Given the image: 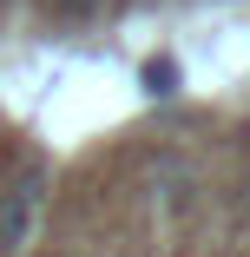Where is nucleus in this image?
Returning <instances> with one entry per match:
<instances>
[{
	"instance_id": "2",
	"label": "nucleus",
	"mask_w": 250,
	"mask_h": 257,
	"mask_svg": "<svg viewBox=\"0 0 250 257\" xmlns=\"http://www.w3.org/2000/svg\"><path fill=\"white\" fill-rule=\"evenodd\" d=\"M145 92L171 99V92H178V60H145Z\"/></svg>"
},
{
	"instance_id": "4",
	"label": "nucleus",
	"mask_w": 250,
	"mask_h": 257,
	"mask_svg": "<svg viewBox=\"0 0 250 257\" xmlns=\"http://www.w3.org/2000/svg\"><path fill=\"white\" fill-rule=\"evenodd\" d=\"M0 7H7V0H0Z\"/></svg>"
},
{
	"instance_id": "3",
	"label": "nucleus",
	"mask_w": 250,
	"mask_h": 257,
	"mask_svg": "<svg viewBox=\"0 0 250 257\" xmlns=\"http://www.w3.org/2000/svg\"><path fill=\"white\" fill-rule=\"evenodd\" d=\"M99 7H106V0H46V14H53V20H92Z\"/></svg>"
},
{
	"instance_id": "1",
	"label": "nucleus",
	"mask_w": 250,
	"mask_h": 257,
	"mask_svg": "<svg viewBox=\"0 0 250 257\" xmlns=\"http://www.w3.org/2000/svg\"><path fill=\"white\" fill-rule=\"evenodd\" d=\"M33 191H40L33 178L0 191V250H20V244H27V224H33Z\"/></svg>"
}]
</instances>
